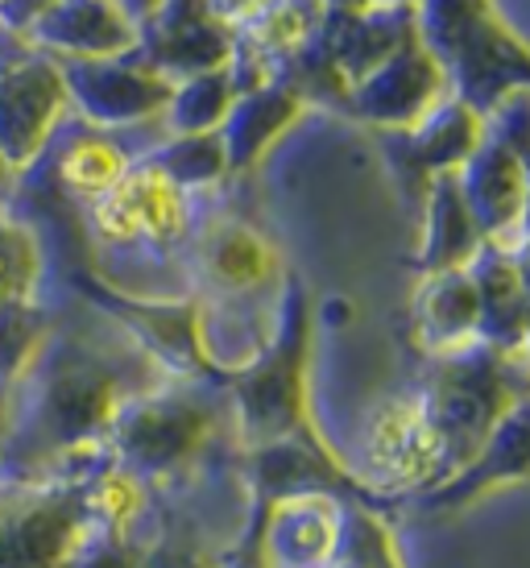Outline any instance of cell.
I'll return each mask as SVG.
<instances>
[{
  "label": "cell",
  "instance_id": "6da1fadb",
  "mask_svg": "<svg viewBox=\"0 0 530 568\" xmlns=\"http://www.w3.org/2000/svg\"><path fill=\"white\" fill-rule=\"evenodd\" d=\"M121 374L104 362V353L79 341L71 332L50 328L30 374L13 386V436L33 440L54 453H75L92 444L100 432H109L116 407L125 403ZM4 448V453H9Z\"/></svg>",
  "mask_w": 530,
  "mask_h": 568
},
{
  "label": "cell",
  "instance_id": "7a4b0ae2",
  "mask_svg": "<svg viewBox=\"0 0 530 568\" xmlns=\"http://www.w3.org/2000/svg\"><path fill=\"white\" fill-rule=\"evenodd\" d=\"M83 207H88V233L109 283L133 262L171 257L191 237V195L174 187L145 159L133 162L116 187Z\"/></svg>",
  "mask_w": 530,
  "mask_h": 568
},
{
  "label": "cell",
  "instance_id": "3957f363",
  "mask_svg": "<svg viewBox=\"0 0 530 568\" xmlns=\"http://www.w3.org/2000/svg\"><path fill=\"white\" fill-rule=\"evenodd\" d=\"M67 121L71 95L63 67L26 42H17L13 59L0 50V154L17 179L42 162Z\"/></svg>",
  "mask_w": 530,
  "mask_h": 568
},
{
  "label": "cell",
  "instance_id": "277c9868",
  "mask_svg": "<svg viewBox=\"0 0 530 568\" xmlns=\"http://www.w3.org/2000/svg\"><path fill=\"white\" fill-rule=\"evenodd\" d=\"M59 63V59H54ZM63 80L71 95V116L100 133H125L141 125H162V112L174 83L154 75L137 54L121 59H67Z\"/></svg>",
  "mask_w": 530,
  "mask_h": 568
},
{
  "label": "cell",
  "instance_id": "5b68a950",
  "mask_svg": "<svg viewBox=\"0 0 530 568\" xmlns=\"http://www.w3.org/2000/svg\"><path fill=\"white\" fill-rule=\"evenodd\" d=\"M212 427V410L187 390L129 395L109 424L112 453L137 474H162L191 457Z\"/></svg>",
  "mask_w": 530,
  "mask_h": 568
},
{
  "label": "cell",
  "instance_id": "8992f818",
  "mask_svg": "<svg viewBox=\"0 0 530 568\" xmlns=\"http://www.w3.org/2000/svg\"><path fill=\"white\" fill-rule=\"evenodd\" d=\"M444 465V444L419 398H386L360 427V481L377 489H410Z\"/></svg>",
  "mask_w": 530,
  "mask_h": 568
},
{
  "label": "cell",
  "instance_id": "52a82bcc",
  "mask_svg": "<svg viewBox=\"0 0 530 568\" xmlns=\"http://www.w3.org/2000/svg\"><path fill=\"white\" fill-rule=\"evenodd\" d=\"M298 357H303V295L291 291L282 332L249 369L236 374L241 427L253 444H274L282 432L298 424Z\"/></svg>",
  "mask_w": 530,
  "mask_h": 568
},
{
  "label": "cell",
  "instance_id": "ba28073f",
  "mask_svg": "<svg viewBox=\"0 0 530 568\" xmlns=\"http://www.w3.org/2000/svg\"><path fill=\"white\" fill-rule=\"evenodd\" d=\"M444 95H452L448 71L419 38L406 42L402 50H394L386 63L374 67L365 80L348 88L357 116L390 129H415Z\"/></svg>",
  "mask_w": 530,
  "mask_h": 568
},
{
  "label": "cell",
  "instance_id": "9c48e42d",
  "mask_svg": "<svg viewBox=\"0 0 530 568\" xmlns=\"http://www.w3.org/2000/svg\"><path fill=\"white\" fill-rule=\"evenodd\" d=\"M83 536V515L59 494H0V568L67 565Z\"/></svg>",
  "mask_w": 530,
  "mask_h": 568
},
{
  "label": "cell",
  "instance_id": "30bf717a",
  "mask_svg": "<svg viewBox=\"0 0 530 568\" xmlns=\"http://www.w3.org/2000/svg\"><path fill=\"white\" fill-rule=\"evenodd\" d=\"M444 71L456 100L485 116L506 92L530 88V47H522V38L493 13L460 42Z\"/></svg>",
  "mask_w": 530,
  "mask_h": 568
},
{
  "label": "cell",
  "instance_id": "8fae6325",
  "mask_svg": "<svg viewBox=\"0 0 530 568\" xmlns=\"http://www.w3.org/2000/svg\"><path fill=\"white\" fill-rule=\"evenodd\" d=\"M141 30L116 0H59L30 30L26 47L50 59H121L137 50Z\"/></svg>",
  "mask_w": 530,
  "mask_h": 568
},
{
  "label": "cell",
  "instance_id": "7c38bea8",
  "mask_svg": "<svg viewBox=\"0 0 530 568\" xmlns=\"http://www.w3.org/2000/svg\"><path fill=\"white\" fill-rule=\"evenodd\" d=\"M465 207L481 241L489 245H510L518 241V224H522V207L530 195V174L522 171V162L506 150V145L485 138L472 159L456 171Z\"/></svg>",
  "mask_w": 530,
  "mask_h": 568
},
{
  "label": "cell",
  "instance_id": "4fadbf2b",
  "mask_svg": "<svg viewBox=\"0 0 530 568\" xmlns=\"http://www.w3.org/2000/svg\"><path fill=\"white\" fill-rule=\"evenodd\" d=\"M191 274L207 300H253L274 278L269 241L245 221H212L191 245Z\"/></svg>",
  "mask_w": 530,
  "mask_h": 568
},
{
  "label": "cell",
  "instance_id": "5bb4252c",
  "mask_svg": "<svg viewBox=\"0 0 530 568\" xmlns=\"http://www.w3.org/2000/svg\"><path fill=\"white\" fill-rule=\"evenodd\" d=\"M530 474V390L518 395L510 407L498 415V424L489 427V436L481 448L472 453L460 474H452L444 486L427 498V506H448L460 498H477L481 489L498 486V481H514V477Z\"/></svg>",
  "mask_w": 530,
  "mask_h": 568
},
{
  "label": "cell",
  "instance_id": "9a60e30c",
  "mask_svg": "<svg viewBox=\"0 0 530 568\" xmlns=\"http://www.w3.org/2000/svg\"><path fill=\"white\" fill-rule=\"evenodd\" d=\"M477 328H481V303H477V286L468 278V270L460 266L427 274L415 295V341L431 357H444V353L477 345Z\"/></svg>",
  "mask_w": 530,
  "mask_h": 568
},
{
  "label": "cell",
  "instance_id": "2e32d148",
  "mask_svg": "<svg viewBox=\"0 0 530 568\" xmlns=\"http://www.w3.org/2000/svg\"><path fill=\"white\" fill-rule=\"evenodd\" d=\"M468 278L477 286V303H481V328L477 341L489 348H522L530 332V303L527 291L518 283L514 257L506 245H489L468 257Z\"/></svg>",
  "mask_w": 530,
  "mask_h": 568
},
{
  "label": "cell",
  "instance_id": "e0dca14e",
  "mask_svg": "<svg viewBox=\"0 0 530 568\" xmlns=\"http://www.w3.org/2000/svg\"><path fill=\"white\" fill-rule=\"evenodd\" d=\"M233 30L203 17V21H187V26H141L133 54L166 83H183L191 75L228 67L233 63Z\"/></svg>",
  "mask_w": 530,
  "mask_h": 568
},
{
  "label": "cell",
  "instance_id": "ac0fdd59",
  "mask_svg": "<svg viewBox=\"0 0 530 568\" xmlns=\"http://www.w3.org/2000/svg\"><path fill=\"white\" fill-rule=\"evenodd\" d=\"M336 506L328 498H312V494H291L286 503L269 510L265 523L262 552L269 568H319L332 565V548H336Z\"/></svg>",
  "mask_w": 530,
  "mask_h": 568
},
{
  "label": "cell",
  "instance_id": "d6986e66",
  "mask_svg": "<svg viewBox=\"0 0 530 568\" xmlns=\"http://www.w3.org/2000/svg\"><path fill=\"white\" fill-rule=\"evenodd\" d=\"M298 112H303V95L278 80L249 88V92H236L224 125L216 129L224 154H228V171L253 166L269 145L278 142L282 129L291 125Z\"/></svg>",
  "mask_w": 530,
  "mask_h": 568
},
{
  "label": "cell",
  "instance_id": "ffe728a7",
  "mask_svg": "<svg viewBox=\"0 0 530 568\" xmlns=\"http://www.w3.org/2000/svg\"><path fill=\"white\" fill-rule=\"evenodd\" d=\"M42 159H54V179L83 204H92L104 191L116 187L129 166L137 162L125 145L116 142V133L88 129L83 121H79L75 133H67V125L59 129Z\"/></svg>",
  "mask_w": 530,
  "mask_h": 568
},
{
  "label": "cell",
  "instance_id": "44dd1931",
  "mask_svg": "<svg viewBox=\"0 0 530 568\" xmlns=\"http://www.w3.org/2000/svg\"><path fill=\"white\" fill-rule=\"evenodd\" d=\"M485 241L468 216L465 195L456 174H431V195H427V233H422L419 266L427 274L436 270H460L468 257L481 250Z\"/></svg>",
  "mask_w": 530,
  "mask_h": 568
},
{
  "label": "cell",
  "instance_id": "7402d4cb",
  "mask_svg": "<svg viewBox=\"0 0 530 568\" xmlns=\"http://www.w3.org/2000/svg\"><path fill=\"white\" fill-rule=\"evenodd\" d=\"M410 133V154L431 174H456L472 159V150L485 142V116L468 109L465 100L444 95L436 109L422 116Z\"/></svg>",
  "mask_w": 530,
  "mask_h": 568
},
{
  "label": "cell",
  "instance_id": "603a6c76",
  "mask_svg": "<svg viewBox=\"0 0 530 568\" xmlns=\"http://www.w3.org/2000/svg\"><path fill=\"white\" fill-rule=\"evenodd\" d=\"M236 100L233 71H203L191 80L174 83L166 112H162V133L166 138H187V133H216Z\"/></svg>",
  "mask_w": 530,
  "mask_h": 568
},
{
  "label": "cell",
  "instance_id": "cb8c5ba5",
  "mask_svg": "<svg viewBox=\"0 0 530 568\" xmlns=\"http://www.w3.org/2000/svg\"><path fill=\"white\" fill-rule=\"evenodd\" d=\"M141 159L150 162L154 171H162L179 191H200L216 187L228 171V154L220 133H187V138H162L157 145H150Z\"/></svg>",
  "mask_w": 530,
  "mask_h": 568
},
{
  "label": "cell",
  "instance_id": "d4e9b609",
  "mask_svg": "<svg viewBox=\"0 0 530 568\" xmlns=\"http://www.w3.org/2000/svg\"><path fill=\"white\" fill-rule=\"evenodd\" d=\"M50 328L54 320L42 307V295L0 303V386H17L30 374V365L50 341Z\"/></svg>",
  "mask_w": 530,
  "mask_h": 568
},
{
  "label": "cell",
  "instance_id": "484cf974",
  "mask_svg": "<svg viewBox=\"0 0 530 568\" xmlns=\"http://www.w3.org/2000/svg\"><path fill=\"white\" fill-rule=\"evenodd\" d=\"M47 274V250L33 233L30 221H21L9 204H0V303L4 300H33L42 295Z\"/></svg>",
  "mask_w": 530,
  "mask_h": 568
},
{
  "label": "cell",
  "instance_id": "4316f807",
  "mask_svg": "<svg viewBox=\"0 0 530 568\" xmlns=\"http://www.w3.org/2000/svg\"><path fill=\"white\" fill-rule=\"evenodd\" d=\"M493 13H498L493 0H419L415 4V33H419L422 47L448 67L460 42Z\"/></svg>",
  "mask_w": 530,
  "mask_h": 568
},
{
  "label": "cell",
  "instance_id": "83f0119b",
  "mask_svg": "<svg viewBox=\"0 0 530 568\" xmlns=\"http://www.w3.org/2000/svg\"><path fill=\"white\" fill-rule=\"evenodd\" d=\"M485 138L506 145L522 162V171L530 174V88L506 92L493 109L485 112Z\"/></svg>",
  "mask_w": 530,
  "mask_h": 568
},
{
  "label": "cell",
  "instance_id": "f1b7e54d",
  "mask_svg": "<svg viewBox=\"0 0 530 568\" xmlns=\"http://www.w3.org/2000/svg\"><path fill=\"white\" fill-rule=\"evenodd\" d=\"M67 568H145V560L116 531H95V536L88 531L71 552Z\"/></svg>",
  "mask_w": 530,
  "mask_h": 568
},
{
  "label": "cell",
  "instance_id": "f546056e",
  "mask_svg": "<svg viewBox=\"0 0 530 568\" xmlns=\"http://www.w3.org/2000/svg\"><path fill=\"white\" fill-rule=\"evenodd\" d=\"M54 4H59V0H0V33L26 42L33 26H38Z\"/></svg>",
  "mask_w": 530,
  "mask_h": 568
},
{
  "label": "cell",
  "instance_id": "4dcf8cb0",
  "mask_svg": "<svg viewBox=\"0 0 530 568\" xmlns=\"http://www.w3.org/2000/svg\"><path fill=\"white\" fill-rule=\"evenodd\" d=\"M269 0H203V9H207V17L212 21H220L224 30H241L245 21H253V17L262 13Z\"/></svg>",
  "mask_w": 530,
  "mask_h": 568
},
{
  "label": "cell",
  "instance_id": "1f68e13d",
  "mask_svg": "<svg viewBox=\"0 0 530 568\" xmlns=\"http://www.w3.org/2000/svg\"><path fill=\"white\" fill-rule=\"evenodd\" d=\"M203 17H207L203 0H162L154 21H145V26H187V21H203Z\"/></svg>",
  "mask_w": 530,
  "mask_h": 568
},
{
  "label": "cell",
  "instance_id": "d6a6232c",
  "mask_svg": "<svg viewBox=\"0 0 530 568\" xmlns=\"http://www.w3.org/2000/svg\"><path fill=\"white\" fill-rule=\"evenodd\" d=\"M145 568H212V565H203L195 552H154L145 560Z\"/></svg>",
  "mask_w": 530,
  "mask_h": 568
},
{
  "label": "cell",
  "instance_id": "836d02e7",
  "mask_svg": "<svg viewBox=\"0 0 530 568\" xmlns=\"http://www.w3.org/2000/svg\"><path fill=\"white\" fill-rule=\"evenodd\" d=\"M9 436H13V386H0V457L9 448Z\"/></svg>",
  "mask_w": 530,
  "mask_h": 568
},
{
  "label": "cell",
  "instance_id": "e575fe53",
  "mask_svg": "<svg viewBox=\"0 0 530 568\" xmlns=\"http://www.w3.org/2000/svg\"><path fill=\"white\" fill-rule=\"evenodd\" d=\"M506 250H510V257H514L518 283H522V291H527V303H530V237L514 241V245H506Z\"/></svg>",
  "mask_w": 530,
  "mask_h": 568
},
{
  "label": "cell",
  "instance_id": "d590c367",
  "mask_svg": "<svg viewBox=\"0 0 530 568\" xmlns=\"http://www.w3.org/2000/svg\"><path fill=\"white\" fill-rule=\"evenodd\" d=\"M116 4L125 9V17L141 30L145 21H154V13H157V4H162V0H116Z\"/></svg>",
  "mask_w": 530,
  "mask_h": 568
},
{
  "label": "cell",
  "instance_id": "8d00e7d4",
  "mask_svg": "<svg viewBox=\"0 0 530 568\" xmlns=\"http://www.w3.org/2000/svg\"><path fill=\"white\" fill-rule=\"evenodd\" d=\"M220 568H269V565H265L262 544H253V548H241V552H233Z\"/></svg>",
  "mask_w": 530,
  "mask_h": 568
},
{
  "label": "cell",
  "instance_id": "74e56055",
  "mask_svg": "<svg viewBox=\"0 0 530 568\" xmlns=\"http://www.w3.org/2000/svg\"><path fill=\"white\" fill-rule=\"evenodd\" d=\"M13 191H17V174L9 171V162H4V154H0V204H9Z\"/></svg>",
  "mask_w": 530,
  "mask_h": 568
},
{
  "label": "cell",
  "instance_id": "f35d334b",
  "mask_svg": "<svg viewBox=\"0 0 530 568\" xmlns=\"http://www.w3.org/2000/svg\"><path fill=\"white\" fill-rule=\"evenodd\" d=\"M365 4H377V9H415L419 0H365Z\"/></svg>",
  "mask_w": 530,
  "mask_h": 568
},
{
  "label": "cell",
  "instance_id": "ab89813d",
  "mask_svg": "<svg viewBox=\"0 0 530 568\" xmlns=\"http://www.w3.org/2000/svg\"><path fill=\"white\" fill-rule=\"evenodd\" d=\"M530 237V195H527V207H522V224H518V241Z\"/></svg>",
  "mask_w": 530,
  "mask_h": 568
},
{
  "label": "cell",
  "instance_id": "60d3db41",
  "mask_svg": "<svg viewBox=\"0 0 530 568\" xmlns=\"http://www.w3.org/2000/svg\"><path fill=\"white\" fill-rule=\"evenodd\" d=\"M328 9H365V0H324Z\"/></svg>",
  "mask_w": 530,
  "mask_h": 568
},
{
  "label": "cell",
  "instance_id": "b9f144b4",
  "mask_svg": "<svg viewBox=\"0 0 530 568\" xmlns=\"http://www.w3.org/2000/svg\"><path fill=\"white\" fill-rule=\"evenodd\" d=\"M522 348H527V353H530V332H527V345H522Z\"/></svg>",
  "mask_w": 530,
  "mask_h": 568
},
{
  "label": "cell",
  "instance_id": "7bdbcfd3",
  "mask_svg": "<svg viewBox=\"0 0 530 568\" xmlns=\"http://www.w3.org/2000/svg\"><path fill=\"white\" fill-rule=\"evenodd\" d=\"M54 568H67V565H54Z\"/></svg>",
  "mask_w": 530,
  "mask_h": 568
}]
</instances>
